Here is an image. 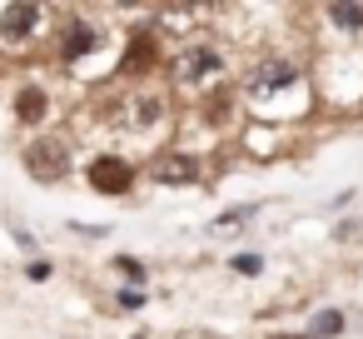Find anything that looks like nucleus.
<instances>
[{"label": "nucleus", "instance_id": "obj_12", "mask_svg": "<svg viewBox=\"0 0 363 339\" xmlns=\"http://www.w3.org/2000/svg\"><path fill=\"white\" fill-rule=\"evenodd\" d=\"M244 220H254V205H239V210H224V215H219L214 225L224 230V225H244Z\"/></svg>", "mask_w": 363, "mask_h": 339}, {"label": "nucleus", "instance_id": "obj_1", "mask_svg": "<svg viewBox=\"0 0 363 339\" xmlns=\"http://www.w3.org/2000/svg\"><path fill=\"white\" fill-rule=\"evenodd\" d=\"M294 85H298V65L284 60V55H269V60H259V65L244 75V95H249L254 105H264V100H274V95L294 90Z\"/></svg>", "mask_w": 363, "mask_h": 339}, {"label": "nucleus", "instance_id": "obj_2", "mask_svg": "<svg viewBox=\"0 0 363 339\" xmlns=\"http://www.w3.org/2000/svg\"><path fill=\"white\" fill-rule=\"evenodd\" d=\"M90 190L95 195H110V200L130 195L135 190V165L125 155H95L90 160Z\"/></svg>", "mask_w": 363, "mask_h": 339}, {"label": "nucleus", "instance_id": "obj_7", "mask_svg": "<svg viewBox=\"0 0 363 339\" xmlns=\"http://www.w3.org/2000/svg\"><path fill=\"white\" fill-rule=\"evenodd\" d=\"M194 175H199V160L184 155V150H169V155L155 160V180H160V185H189Z\"/></svg>", "mask_w": 363, "mask_h": 339}, {"label": "nucleus", "instance_id": "obj_6", "mask_svg": "<svg viewBox=\"0 0 363 339\" xmlns=\"http://www.w3.org/2000/svg\"><path fill=\"white\" fill-rule=\"evenodd\" d=\"M95 45H100V31H95L90 21H70V26L60 31V60H65V65L85 60V55H90Z\"/></svg>", "mask_w": 363, "mask_h": 339}, {"label": "nucleus", "instance_id": "obj_9", "mask_svg": "<svg viewBox=\"0 0 363 339\" xmlns=\"http://www.w3.org/2000/svg\"><path fill=\"white\" fill-rule=\"evenodd\" d=\"M155 60V36L150 31H140L135 41H130V50H125V65H120V75H130V70H145Z\"/></svg>", "mask_w": 363, "mask_h": 339}, {"label": "nucleus", "instance_id": "obj_8", "mask_svg": "<svg viewBox=\"0 0 363 339\" xmlns=\"http://www.w3.org/2000/svg\"><path fill=\"white\" fill-rule=\"evenodd\" d=\"M45 115H50V95H45L40 85H21V90H16V120L40 125Z\"/></svg>", "mask_w": 363, "mask_h": 339}, {"label": "nucleus", "instance_id": "obj_16", "mask_svg": "<svg viewBox=\"0 0 363 339\" xmlns=\"http://www.w3.org/2000/svg\"><path fill=\"white\" fill-rule=\"evenodd\" d=\"M120 304H125V309H140V304H145V294H140V289H125V294H120Z\"/></svg>", "mask_w": 363, "mask_h": 339}, {"label": "nucleus", "instance_id": "obj_13", "mask_svg": "<svg viewBox=\"0 0 363 339\" xmlns=\"http://www.w3.org/2000/svg\"><path fill=\"white\" fill-rule=\"evenodd\" d=\"M229 264H234L239 274H259V269H264V259H259V254H234Z\"/></svg>", "mask_w": 363, "mask_h": 339}, {"label": "nucleus", "instance_id": "obj_11", "mask_svg": "<svg viewBox=\"0 0 363 339\" xmlns=\"http://www.w3.org/2000/svg\"><path fill=\"white\" fill-rule=\"evenodd\" d=\"M338 329H343V314H338V309H323V314H318V324H313V339L338 334Z\"/></svg>", "mask_w": 363, "mask_h": 339}, {"label": "nucleus", "instance_id": "obj_5", "mask_svg": "<svg viewBox=\"0 0 363 339\" xmlns=\"http://www.w3.org/2000/svg\"><path fill=\"white\" fill-rule=\"evenodd\" d=\"M219 50L214 45H184L179 55H174V75L184 80V85H199V80H209V75H219Z\"/></svg>", "mask_w": 363, "mask_h": 339}, {"label": "nucleus", "instance_id": "obj_15", "mask_svg": "<svg viewBox=\"0 0 363 339\" xmlns=\"http://www.w3.org/2000/svg\"><path fill=\"white\" fill-rule=\"evenodd\" d=\"M26 274H30V279H50V264H45V259H30V269H26Z\"/></svg>", "mask_w": 363, "mask_h": 339}, {"label": "nucleus", "instance_id": "obj_4", "mask_svg": "<svg viewBox=\"0 0 363 339\" xmlns=\"http://www.w3.org/2000/svg\"><path fill=\"white\" fill-rule=\"evenodd\" d=\"M40 26H45V6H0V41L6 45L35 41Z\"/></svg>", "mask_w": 363, "mask_h": 339}, {"label": "nucleus", "instance_id": "obj_14", "mask_svg": "<svg viewBox=\"0 0 363 339\" xmlns=\"http://www.w3.org/2000/svg\"><path fill=\"white\" fill-rule=\"evenodd\" d=\"M115 264H120V269H125V274H130V279H135V284H140V279H145V264H140V259H130V254H120V259H115Z\"/></svg>", "mask_w": 363, "mask_h": 339}, {"label": "nucleus", "instance_id": "obj_3", "mask_svg": "<svg viewBox=\"0 0 363 339\" xmlns=\"http://www.w3.org/2000/svg\"><path fill=\"white\" fill-rule=\"evenodd\" d=\"M26 170H30L40 185H55V180L70 175V155H65L60 140H35V145H26Z\"/></svg>", "mask_w": 363, "mask_h": 339}, {"label": "nucleus", "instance_id": "obj_10", "mask_svg": "<svg viewBox=\"0 0 363 339\" xmlns=\"http://www.w3.org/2000/svg\"><path fill=\"white\" fill-rule=\"evenodd\" d=\"M323 16L333 26H343V31H363V6H328Z\"/></svg>", "mask_w": 363, "mask_h": 339}, {"label": "nucleus", "instance_id": "obj_17", "mask_svg": "<svg viewBox=\"0 0 363 339\" xmlns=\"http://www.w3.org/2000/svg\"><path fill=\"white\" fill-rule=\"evenodd\" d=\"M274 339H313V334H274Z\"/></svg>", "mask_w": 363, "mask_h": 339}]
</instances>
